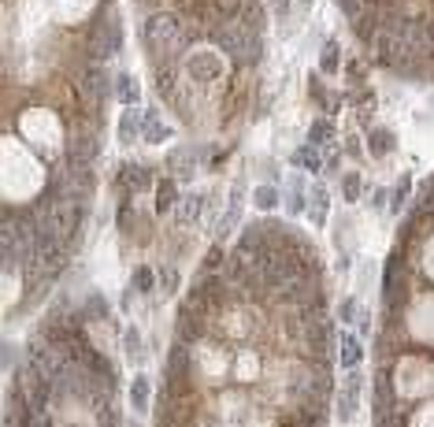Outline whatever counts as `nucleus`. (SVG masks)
Instances as JSON below:
<instances>
[{
    "instance_id": "nucleus-34",
    "label": "nucleus",
    "mask_w": 434,
    "mask_h": 427,
    "mask_svg": "<svg viewBox=\"0 0 434 427\" xmlns=\"http://www.w3.org/2000/svg\"><path fill=\"white\" fill-rule=\"evenodd\" d=\"M219 264H223V249H219V245H212L208 256H204V275H212L215 268H219Z\"/></svg>"
},
{
    "instance_id": "nucleus-29",
    "label": "nucleus",
    "mask_w": 434,
    "mask_h": 427,
    "mask_svg": "<svg viewBox=\"0 0 434 427\" xmlns=\"http://www.w3.org/2000/svg\"><path fill=\"white\" fill-rule=\"evenodd\" d=\"M342 194H345V201H360L364 186H360V175H356V171H349V175H342Z\"/></svg>"
},
{
    "instance_id": "nucleus-21",
    "label": "nucleus",
    "mask_w": 434,
    "mask_h": 427,
    "mask_svg": "<svg viewBox=\"0 0 434 427\" xmlns=\"http://www.w3.org/2000/svg\"><path fill=\"white\" fill-rule=\"evenodd\" d=\"M242 190H234L231 194V208H226V216H223V223H219V238H226V234L234 231V223H237V216H242Z\"/></svg>"
},
{
    "instance_id": "nucleus-27",
    "label": "nucleus",
    "mask_w": 434,
    "mask_h": 427,
    "mask_svg": "<svg viewBox=\"0 0 434 427\" xmlns=\"http://www.w3.org/2000/svg\"><path fill=\"white\" fill-rule=\"evenodd\" d=\"M253 201H256V208H264V212H271L278 205V190L275 186H256V194H253Z\"/></svg>"
},
{
    "instance_id": "nucleus-36",
    "label": "nucleus",
    "mask_w": 434,
    "mask_h": 427,
    "mask_svg": "<svg viewBox=\"0 0 434 427\" xmlns=\"http://www.w3.org/2000/svg\"><path fill=\"white\" fill-rule=\"evenodd\" d=\"M101 427H115V412H112V409L101 412Z\"/></svg>"
},
{
    "instance_id": "nucleus-28",
    "label": "nucleus",
    "mask_w": 434,
    "mask_h": 427,
    "mask_svg": "<svg viewBox=\"0 0 434 427\" xmlns=\"http://www.w3.org/2000/svg\"><path fill=\"white\" fill-rule=\"evenodd\" d=\"M104 316H108L104 297H101V294H90V297H85V312H82V319H104Z\"/></svg>"
},
{
    "instance_id": "nucleus-8",
    "label": "nucleus",
    "mask_w": 434,
    "mask_h": 427,
    "mask_svg": "<svg viewBox=\"0 0 434 427\" xmlns=\"http://www.w3.org/2000/svg\"><path fill=\"white\" fill-rule=\"evenodd\" d=\"M153 82H156V93L164 101H175V90H178V74H175V63H156L153 71Z\"/></svg>"
},
{
    "instance_id": "nucleus-2",
    "label": "nucleus",
    "mask_w": 434,
    "mask_h": 427,
    "mask_svg": "<svg viewBox=\"0 0 434 427\" xmlns=\"http://www.w3.org/2000/svg\"><path fill=\"white\" fill-rule=\"evenodd\" d=\"M249 34H253V30H245L242 23H215V26H212V45L219 49L223 56H231L234 63H242V60H245Z\"/></svg>"
},
{
    "instance_id": "nucleus-13",
    "label": "nucleus",
    "mask_w": 434,
    "mask_h": 427,
    "mask_svg": "<svg viewBox=\"0 0 434 427\" xmlns=\"http://www.w3.org/2000/svg\"><path fill=\"white\" fill-rule=\"evenodd\" d=\"M115 97L123 101L126 108H130V104H137V101H141V85H137V78H134V74H119V78H115Z\"/></svg>"
},
{
    "instance_id": "nucleus-16",
    "label": "nucleus",
    "mask_w": 434,
    "mask_h": 427,
    "mask_svg": "<svg viewBox=\"0 0 434 427\" xmlns=\"http://www.w3.org/2000/svg\"><path fill=\"white\" fill-rule=\"evenodd\" d=\"M178 201V190H175V178H160L156 183V212H171Z\"/></svg>"
},
{
    "instance_id": "nucleus-10",
    "label": "nucleus",
    "mask_w": 434,
    "mask_h": 427,
    "mask_svg": "<svg viewBox=\"0 0 434 427\" xmlns=\"http://www.w3.org/2000/svg\"><path fill=\"white\" fill-rule=\"evenodd\" d=\"M141 134H145V115L134 112V108H126L123 119H119V142L130 145V142H137Z\"/></svg>"
},
{
    "instance_id": "nucleus-22",
    "label": "nucleus",
    "mask_w": 434,
    "mask_h": 427,
    "mask_svg": "<svg viewBox=\"0 0 434 427\" xmlns=\"http://www.w3.org/2000/svg\"><path fill=\"white\" fill-rule=\"evenodd\" d=\"M408 190H412V178H408V175H401V178H397V186L390 190V212H394V216H397L401 208H405V197H408Z\"/></svg>"
},
{
    "instance_id": "nucleus-19",
    "label": "nucleus",
    "mask_w": 434,
    "mask_h": 427,
    "mask_svg": "<svg viewBox=\"0 0 434 427\" xmlns=\"http://www.w3.org/2000/svg\"><path fill=\"white\" fill-rule=\"evenodd\" d=\"M130 401H134V412H149V379L137 376L130 383Z\"/></svg>"
},
{
    "instance_id": "nucleus-6",
    "label": "nucleus",
    "mask_w": 434,
    "mask_h": 427,
    "mask_svg": "<svg viewBox=\"0 0 434 427\" xmlns=\"http://www.w3.org/2000/svg\"><path fill=\"white\" fill-rule=\"evenodd\" d=\"M331 390H334L331 365H327V360H308V394H319V398H327Z\"/></svg>"
},
{
    "instance_id": "nucleus-25",
    "label": "nucleus",
    "mask_w": 434,
    "mask_h": 427,
    "mask_svg": "<svg viewBox=\"0 0 434 427\" xmlns=\"http://www.w3.org/2000/svg\"><path fill=\"white\" fill-rule=\"evenodd\" d=\"M308 142H312V145H331V142H334V123H331V119H319V123L308 131Z\"/></svg>"
},
{
    "instance_id": "nucleus-18",
    "label": "nucleus",
    "mask_w": 434,
    "mask_h": 427,
    "mask_svg": "<svg viewBox=\"0 0 434 427\" xmlns=\"http://www.w3.org/2000/svg\"><path fill=\"white\" fill-rule=\"evenodd\" d=\"M338 67H342V49H338V41H327V45H323V56H319V71L334 74Z\"/></svg>"
},
{
    "instance_id": "nucleus-1",
    "label": "nucleus",
    "mask_w": 434,
    "mask_h": 427,
    "mask_svg": "<svg viewBox=\"0 0 434 427\" xmlns=\"http://www.w3.org/2000/svg\"><path fill=\"white\" fill-rule=\"evenodd\" d=\"M141 41L145 49L156 56V63H175L186 45L193 41V34L186 30V23L175 15V12H156L145 19V30H141Z\"/></svg>"
},
{
    "instance_id": "nucleus-9",
    "label": "nucleus",
    "mask_w": 434,
    "mask_h": 427,
    "mask_svg": "<svg viewBox=\"0 0 434 427\" xmlns=\"http://www.w3.org/2000/svg\"><path fill=\"white\" fill-rule=\"evenodd\" d=\"M237 23H242L245 30H253V34H264V26H267L264 4H260V0H245V4H242V15H237Z\"/></svg>"
},
{
    "instance_id": "nucleus-12",
    "label": "nucleus",
    "mask_w": 434,
    "mask_h": 427,
    "mask_svg": "<svg viewBox=\"0 0 434 427\" xmlns=\"http://www.w3.org/2000/svg\"><path fill=\"white\" fill-rule=\"evenodd\" d=\"M367 149H372L375 160H383L390 149H394V134H390L386 126H372V131H367Z\"/></svg>"
},
{
    "instance_id": "nucleus-30",
    "label": "nucleus",
    "mask_w": 434,
    "mask_h": 427,
    "mask_svg": "<svg viewBox=\"0 0 434 427\" xmlns=\"http://www.w3.org/2000/svg\"><path fill=\"white\" fill-rule=\"evenodd\" d=\"M119 231L123 234L134 231V201H123V205H119Z\"/></svg>"
},
{
    "instance_id": "nucleus-32",
    "label": "nucleus",
    "mask_w": 434,
    "mask_h": 427,
    "mask_svg": "<svg viewBox=\"0 0 434 427\" xmlns=\"http://www.w3.org/2000/svg\"><path fill=\"white\" fill-rule=\"evenodd\" d=\"M160 290H164V294L178 290V271L175 268H160Z\"/></svg>"
},
{
    "instance_id": "nucleus-35",
    "label": "nucleus",
    "mask_w": 434,
    "mask_h": 427,
    "mask_svg": "<svg viewBox=\"0 0 434 427\" xmlns=\"http://www.w3.org/2000/svg\"><path fill=\"white\" fill-rule=\"evenodd\" d=\"M356 316H360V312H356V301H345V305L338 308V319H342V324H353Z\"/></svg>"
},
{
    "instance_id": "nucleus-26",
    "label": "nucleus",
    "mask_w": 434,
    "mask_h": 427,
    "mask_svg": "<svg viewBox=\"0 0 434 427\" xmlns=\"http://www.w3.org/2000/svg\"><path fill=\"white\" fill-rule=\"evenodd\" d=\"M323 219H327V190L312 186V223H323Z\"/></svg>"
},
{
    "instance_id": "nucleus-7",
    "label": "nucleus",
    "mask_w": 434,
    "mask_h": 427,
    "mask_svg": "<svg viewBox=\"0 0 434 427\" xmlns=\"http://www.w3.org/2000/svg\"><path fill=\"white\" fill-rule=\"evenodd\" d=\"M360 376H349L345 379V387H342V394H338V420H353L356 416V401H360Z\"/></svg>"
},
{
    "instance_id": "nucleus-11",
    "label": "nucleus",
    "mask_w": 434,
    "mask_h": 427,
    "mask_svg": "<svg viewBox=\"0 0 434 427\" xmlns=\"http://www.w3.org/2000/svg\"><path fill=\"white\" fill-rule=\"evenodd\" d=\"M119 183H123V190H145L149 183H153V175H149V167H141V164H123L119 167Z\"/></svg>"
},
{
    "instance_id": "nucleus-15",
    "label": "nucleus",
    "mask_w": 434,
    "mask_h": 427,
    "mask_svg": "<svg viewBox=\"0 0 434 427\" xmlns=\"http://www.w3.org/2000/svg\"><path fill=\"white\" fill-rule=\"evenodd\" d=\"M338 349H342V368H356L360 365V357H364V349H360V342H356L353 335H338Z\"/></svg>"
},
{
    "instance_id": "nucleus-23",
    "label": "nucleus",
    "mask_w": 434,
    "mask_h": 427,
    "mask_svg": "<svg viewBox=\"0 0 434 427\" xmlns=\"http://www.w3.org/2000/svg\"><path fill=\"white\" fill-rule=\"evenodd\" d=\"M201 205H204V194H190V197L178 205V223L197 219V216H201Z\"/></svg>"
},
{
    "instance_id": "nucleus-20",
    "label": "nucleus",
    "mask_w": 434,
    "mask_h": 427,
    "mask_svg": "<svg viewBox=\"0 0 434 427\" xmlns=\"http://www.w3.org/2000/svg\"><path fill=\"white\" fill-rule=\"evenodd\" d=\"M305 212V178L294 175L290 178V216H301Z\"/></svg>"
},
{
    "instance_id": "nucleus-24",
    "label": "nucleus",
    "mask_w": 434,
    "mask_h": 427,
    "mask_svg": "<svg viewBox=\"0 0 434 427\" xmlns=\"http://www.w3.org/2000/svg\"><path fill=\"white\" fill-rule=\"evenodd\" d=\"M145 137H149V142H167V137H171V131L156 119V112H145Z\"/></svg>"
},
{
    "instance_id": "nucleus-33",
    "label": "nucleus",
    "mask_w": 434,
    "mask_h": 427,
    "mask_svg": "<svg viewBox=\"0 0 434 427\" xmlns=\"http://www.w3.org/2000/svg\"><path fill=\"white\" fill-rule=\"evenodd\" d=\"M123 346H126L130 360H141V338H137V330H134V327H130L126 335H123Z\"/></svg>"
},
{
    "instance_id": "nucleus-14",
    "label": "nucleus",
    "mask_w": 434,
    "mask_h": 427,
    "mask_svg": "<svg viewBox=\"0 0 434 427\" xmlns=\"http://www.w3.org/2000/svg\"><path fill=\"white\" fill-rule=\"evenodd\" d=\"M242 4L245 0H208V12H212V19H219V23H234V19L242 15Z\"/></svg>"
},
{
    "instance_id": "nucleus-3",
    "label": "nucleus",
    "mask_w": 434,
    "mask_h": 427,
    "mask_svg": "<svg viewBox=\"0 0 434 427\" xmlns=\"http://www.w3.org/2000/svg\"><path fill=\"white\" fill-rule=\"evenodd\" d=\"M186 71L193 82H219V56H212V52H193L186 60Z\"/></svg>"
},
{
    "instance_id": "nucleus-4",
    "label": "nucleus",
    "mask_w": 434,
    "mask_h": 427,
    "mask_svg": "<svg viewBox=\"0 0 434 427\" xmlns=\"http://www.w3.org/2000/svg\"><path fill=\"white\" fill-rule=\"evenodd\" d=\"M82 90H85V97H90V101L104 104L108 90H112V82H108L104 63H90V67H85V74H82Z\"/></svg>"
},
{
    "instance_id": "nucleus-31",
    "label": "nucleus",
    "mask_w": 434,
    "mask_h": 427,
    "mask_svg": "<svg viewBox=\"0 0 434 427\" xmlns=\"http://www.w3.org/2000/svg\"><path fill=\"white\" fill-rule=\"evenodd\" d=\"M153 283H156L153 279V268H137L134 271V290L137 294H149V290H153Z\"/></svg>"
},
{
    "instance_id": "nucleus-5",
    "label": "nucleus",
    "mask_w": 434,
    "mask_h": 427,
    "mask_svg": "<svg viewBox=\"0 0 434 427\" xmlns=\"http://www.w3.org/2000/svg\"><path fill=\"white\" fill-rule=\"evenodd\" d=\"M204 330H208V316L201 312H190V308H178V338L193 346V342L204 338Z\"/></svg>"
},
{
    "instance_id": "nucleus-17",
    "label": "nucleus",
    "mask_w": 434,
    "mask_h": 427,
    "mask_svg": "<svg viewBox=\"0 0 434 427\" xmlns=\"http://www.w3.org/2000/svg\"><path fill=\"white\" fill-rule=\"evenodd\" d=\"M290 160H294V167H308V171H319L323 167V156H319V145H305V149H297V153L294 156H290Z\"/></svg>"
}]
</instances>
